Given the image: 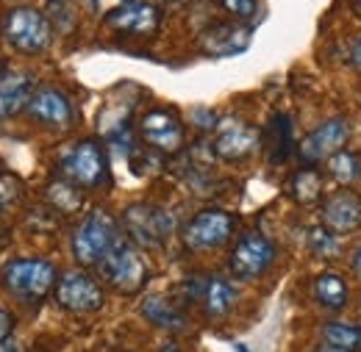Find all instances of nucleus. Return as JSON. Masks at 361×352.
Returning <instances> with one entry per match:
<instances>
[{"instance_id": "f257e3e1", "label": "nucleus", "mask_w": 361, "mask_h": 352, "mask_svg": "<svg viewBox=\"0 0 361 352\" xmlns=\"http://www.w3.org/2000/svg\"><path fill=\"white\" fill-rule=\"evenodd\" d=\"M120 239H123L120 222L106 208H94L73 233V256L81 266H100Z\"/></svg>"}, {"instance_id": "f03ea898", "label": "nucleus", "mask_w": 361, "mask_h": 352, "mask_svg": "<svg viewBox=\"0 0 361 352\" xmlns=\"http://www.w3.org/2000/svg\"><path fill=\"white\" fill-rule=\"evenodd\" d=\"M3 34L8 44L17 50V53H25V56H39L50 47L53 39V31H50V20H47L42 11L31 8V6H20V8H11L3 20Z\"/></svg>"}, {"instance_id": "7ed1b4c3", "label": "nucleus", "mask_w": 361, "mask_h": 352, "mask_svg": "<svg viewBox=\"0 0 361 352\" xmlns=\"http://www.w3.org/2000/svg\"><path fill=\"white\" fill-rule=\"evenodd\" d=\"M61 172L70 183L81 189H100L109 183V158L100 142L94 139H81L75 142L64 158H61Z\"/></svg>"}, {"instance_id": "20e7f679", "label": "nucleus", "mask_w": 361, "mask_h": 352, "mask_svg": "<svg viewBox=\"0 0 361 352\" xmlns=\"http://www.w3.org/2000/svg\"><path fill=\"white\" fill-rule=\"evenodd\" d=\"M3 283L14 297L25 303H39L56 286V266L45 258H17L3 269Z\"/></svg>"}, {"instance_id": "39448f33", "label": "nucleus", "mask_w": 361, "mask_h": 352, "mask_svg": "<svg viewBox=\"0 0 361 352\" xmlns=\"http://www.w3.org/2000/svg\"><path fill=\"white\" fill-rule=\"evenodd\" d=\"M123 230L136 247H164L176 230V220L159 206L134 203L123 214Z\"/></svg>"}, {"instance_id": "423d86ee", "label": "nucleus", "mask_w": 361, "mask_h": 352, "mask_svg": "<svg viewBox=\"0 0 361 352\" xmlns=\"http://www.w3.org/2000/svg\"><path fill=\"white\" fill-rule=\"evenodd\" d=\"M97 269L103 272V277L117 291H126V294L139 291L145 286V280H147V261H145L139 247L126 233H123V239L114 244V250L103 258V264L97 266Z\"/></svg>"}, {"instance_id": "0eeeda50", "label": "nucleus", "mask_w": 361, "mask_h": 352, "mask_svg": "<svg viewBox=\"0 0 361 352\" xmlns=\"http://www.w3.org/2000/svg\"><path fill=\"white\" fill-rule=\"evenodd\" d=\"M233 227H236L233 214H228L223 208H206V211L195 214L192 220L183 225L180 239H183L186 250L206 253V250L223 247L228 239L233 236Z\"/></svg>"}, {"instance_id": "6e6552de", "label": "nucleus", "mask_w": 361, "mask_h": 352, "mask_svg": "<svg viewBox=\"0 0 361 352\" xmlns=\"http://www.w3.org/2000/svg\"><path fill=\"white\" fill-rule=\"evenodd\" d=\"M272 261H275L272 241L264 233L250 230L233 244V250L228 256V269L236 280H256L270 269Z\"/></svg>"}, {"instance_id": "1a4fd4ad", "label": "nucleus", "mask_w": 361, "mask_h": 352, "mask_svg": "<svg viewBox=\"0 0 361 352\" xmlns=\"http://www.w3.org/2000/svg\"><path fill=\"white\" fill-rule=\"evenodd\" d=\"M56 303L61 308L73 310V313H94L103 308V289L100 283L81 272V269H70L59 277L56 283Z\"/></svg>"}, {"instance_id": "9d476101", "label": "nucleus", "mask_w": 361, "mask_h": 352, "mask_svg": "<svg viewBox=\"0 0 361 352\" xmlns=\"http://www.w3.org/2000/svg\"><path fill=\"white\" fill-rule=\"evenodd\" d=\"M348 139H350V122L348 120H339V117L325 120L322 125H317L314 131L300 142L298 156L306 167H314L319 161H328L334 153H339Z\"/></svg>"}, {"instance_id": "9b49d317", "label": "nucleus", "mask_w": 361, "mask_h": 352, "mask_svg": "<svg viewBox=\"0 0 361 352\" xmlns=\"http://www.w3.org/2000/svg\"><path fill=\"white\" fill-rule=\"evenodd\" d=\"M139 136L145 139V144L161 153H178L186 139L180 120L170 108H150L139 122Z\"/></svg>"}, {"instance_id": "f8f14e48", "label": "nucleus", "mask_w": 361, "mask_h": 352, "mask_svg": "<svg viewBox=\"0 0 361 352\" xmlns=\"http://www.w3.org/2000/svg\"><path fill=\"white\" fill-rule=\"evenodd\" d=\"M259 142H262L259 128H253L250 122H242V120H228L226 125L217 128L214 153L226 161H245L247 156L256 153Z\"/></svg>"}, {"instance_id": "ddd939ff", "label": "nucleus", "mask_w": 361, "mask_h": 352, "mask_svg": "<svg viewBox=\"0 0 361 352\" xmlns=\"http://www.w3.org/2000/svg\"><path fill=\"white\" fill-rule=\"evenodd\" d=\"M103 17H106L109 28H114L120 34H136V37H147L161 25V11L153 3H145V0L120 6V8H114Z\"/></svg>"}, {"instance_id": "4468645a", "label": "nucleus", "mask_w": 361, "mask_h": 352, "mask_svg": "<svg viewBox=\"0 0 361 352\" xmlns=\"http://www.w3.org/2000/svg\"><path fill=\"white\" fill-rule=\"evenodd\" d=\"M28 114L47 128H67L73 122V103L56 87H39L28 103Z\"/></svg>"}, {"instance_id": "2eb2a0df", "label": "nucleus", "mask_w": 361, "mask_h": 352, "mask_svg": "<svg viewBox=\"0 0 361 352\" xmlns=\"http://www.w3.org/2000/svg\"><path fill=\"white\" fill-rule=\"evenodd\" d=\"M322 227L334 233H353L361 227V197L350 189L331 194L322 206Z\"/></svg>"}, {"instance_id": "dca6fc26", "label": "nucleus", "mask_w": 361, "mask_h": 352, "mask_svg": "<svg viewBox=\"0 0 361 352\" xmlns=\"http://www.w3.org/2000/svg\"><path fill=\"white\" fill-rule=\"evenodd\" d=\"M250 44V31L239 23H217L209 31L200 34V50L214 56V58H226L236 56Z\"/></svg>"}, {"instance_id": "f3484780", "label": "nucleus", "mask_w": 361, "mask_h": 352, "mask_svg": "<svg viewBox=\"0 0 361 352\" xmlns=\"http://www.w3.org/2000/svg\"><path fill=\"white\" fill-rule=\"evenodd\" d=\"M34 92L37 87L28 73H17V70L3 73L0 75V120H11L20 111H25Z\"/></svg>"}, {"instance_id": "a211bd4d", "label": "nucleus", "mask_w": 361, "mask_h": 352, "mask_svg": "<svg viewBox=\"0 0 361 352\" xmlns=\"http://www.w3.org/2000/svg\"><path fill=\"white\" fill-rule=\"evenodd\" d=\"M236 303V286L226 277H209L203 289V308L212 319L226 316Z\"/></svg>"}, {"instance_id": "6ab92c4d", "label": "nucleus", "mask_w": 361, "mask_h": 352, "mask_svg": "<svg viewBox=\"0 0 361 352\" xmlns=\"http://www.w3.org/2000/svg\"><path fill=\"white\" fill-rule=\"evenodd\" d=\"M267 142V156L272 164H283L292 153V122L286 114H275L270 120V128L264 133Z\"/></svg>"}, {"instance_id": "aec40b11", "label": "nucleus", "mask_w": 361, "mask_h": 352, "mask_svg": "<svg viewBox=\"0 0 361 352\" xmlns=\"http://www.w3.org/2000/svg\"><path fill=\"white\" fill-rule=\"evenodd\" d=\"M314 297L319 306H325L328 310H342L350 300V291H348V283L334 275V272H322L314 280Z\"/></svg>"}, {"instance_id": "412c9836", "label": "nucleus", "mask_w": 361, "mask_h": 352, "mask_svg": "<svg viewBox=\"0 0 361 352\" xmlns=\"http://www.w3.org/2000/svg\"><path fill=\"white\" fill-rule=\"evenodd\" d=\"M142 316L147 322H153L156 327H164V330H183V325H186L183 313L164 297H147L142 303Z\"/></svg>"}, {"instance_id": "4be33fe9", "label": "nucleus", "mask_w": 361, "mask_h": 352, "mask_svg": "<svg viewBox=\"0 0 361 352\" xmlns=\"http://www.w3.org/2000/svg\"><path fill=\"white\" fill-rule=\"evenodd\" d=\"M289 194H292L298 203H303V206L317 203V200L322 197V175L317 172L314 167L298 170V172L292 175V180H289Z\"/></svg>"}, {"instance_id": "5701e85b", "label": "nucleus", "mask_w": 361, "mask_h": 352, "mask_svg": "<svg viewBox=\"0 0 361 352\" xmlns=\"http://www.w3.org/2000/svg\"><path fill=\"white\" fill-rule=\"evenodd\" d=\"M322 333V341L331 344V347H339V350L348 352H359L361 350V327L359 325H348V322H325L319 327Z\"/></svg>"}, {"instance_id": "b1692460", "label": "nucleus", "mask_w": 361, "mask_h": 352, "mask_svg": "<svg viewBox=\"0 0 361 352\" xmlns=\"http://www.w3.org/2000/svg\"><path fill=\"white\" fill-rule=\"evenodd\" d=\"M328 172L342 186H353L361 180V156L353 150H339L328 158Z\"/></svg>"}, {"instance_id": "393cba45", "label": "nucleus", "mask_w": 361, "mask_h": 352, "mask_svg": "<svg viewBox=\"0 0 361 352\" xmlns=\"http://www.w3.org/2000/svg\"><path fill=\"white\" fill-rule=\"evenodd\" d=\"M47 200H50L61 214H73V211L81 208V191H78L75 183H70L67 177L47 186Z\"/></svg>"}, {"instance_id": "a878e982", "label": "nucleus", "mask_w": 361, "mask_h": 352, "mask_svg": "<svg viewBox=\"0 0 361 352\" xmlns=\"http://www.w3.org/2000/svg\"><path fill=\"white\" fill-rule=\"evenodd\" d=\"M309 250L314 256H319V258H334V256H339L342 244H339V239H336L334 230L314 227V230H309Z\"/></svg>"}, {"instance_id": "bb28decb", "label": "nucleus", "mask_w": 361, "mask_h": 352, "mask_svg": "<svg viewBox=\"0 0 361 352\" xmlns=\"http://www.w3.org/2000/svg\"><path fill=\"white\" fill-rule=\"evenodd\" d=\"M217 3L236 20H253L259 11V0H217Z\"/></svg>"}, {"instance_id": "cd10ccee", "label": "nucleus", "mask_w": 361, "mask_h": 352, "mask_svg": "<svg viewBox=\"0 0 361 352\" xmlns=\"http://www.w3.org/2000/svg\"><path fill=\"white\" fill-rule=\"evenodd\" d=\"M50 11H53V25H59L61 31L73 28V11L64 0H50Z\"/></svg>"}, {"instance_id": "c85d7f7f", "label": "nucleus", "mask_w": 361, "mask_h": 352, "mask_svg": "<svg viewBox=\"0 0 361 352\" xmlns=\"http://www.w3.org/2000/svg\"><path fill=\"white\" fill-rule=\"evenodd\" d=\"M11 327H14V316L0 308V341H6L11 336Z\"/></svg>"}, {"instance_id": "c756f323", "label": "nucleus", "mask_w": 361, "mask_h": 352, "mask_svg": "<svg viewBox=\"0 0 361 352\" xmlns=\"http://www.w3.org/2000/svg\"><path fill=\"white\" fill-rule=\"evenodd\" d=\"M128 3H136V0H94V6L103 8V14H109V11L120 8V6H128Z\"/></svg>"}, {"instance_id": "7c9ffc66", "label": "nucleus", "mask_w": 361, "mask_h": 352, "mask_svg": "<svg viewBox=\"0 0 361 352\" xmlns=\"http://www.w3.org/2000/svg\"><path fill=\"white\" fill-rule=\"evenodd\" d=\"M350 61L356 67V73H361V37L353 42V50H350Z\"/></svg>"}, {"instance_id": "2f4dec72", "label": "nucleus", "mask_w": 361, "mask_h": 352, "mask_svg": "<svg viewBox=\"0 0 361 352\" xmlns=\"http://www.w3.org/2000/svg\"><path fill=\"white\" fill-rule=\"evenodd\" d=\"M0 352H20V347H17L14 341L6 339V341H0Z\"/></svg>"}, {"instance_id": "473e14b6", "label": "nucleus", "mask_w": 361, "mask_h": 352, "mask_svg": "<svg viewBox=\"0 0 361 352\" xmlns=\"http://www.w3.org/2000/svg\"><path fill=\"white\" fill-rule=\"evenodd\" d=\"M353 269H356V275L361 277V244L359 250H356V256H353Z\"/></svg>"}, {"instance_id": "72a5a7b5", "label": "nucleus", "mask_w": 361, "mask_h": 352, "mask_svg": "<svg viewBox=\"0 0 361 352\" xmlns=\"http://www.w3.org/2000/svg\"><path fill=\"white\" fill-rule=\"evenodd\" d=\"M317 352H348V350H339V347H331V344H322V347H317Z\"/></svg>"}, {"instance_id": "f704fd0d", "label": "nucleus", "mask_w": 361, "mask_h": 352, "mask_svg": "<svg viewBox=\"0 0 361 352\" xmlns=\"http://www.w3.org/2000/svg\"><path fill=\"white\" fill-rule=\"evenodd\" d=\"M353 6H356V14L361 17V0H353Z\"/></svg>"}, {"instance_id": "c9c22d12", "label": "nucleus", "mask_w": 361, "mask_h": 352, "mask_svg": "<svg viewBox=\"0 0 361 352\" xmlns=\"http://www.w3.org/2000/svg\"><path fill=\"white\" fill-rule=\"evenodd\" d=\"M236 352H250V350H247L245 344H236Z\"/></svg>"}, {"instance_id": "e433bc0d", "label": "nucleus", "mask_w": 361, "mask_h": 352, "mask_svg": "<svg viewBox=\"0 0 361 352\" xmlns=\"http://www.w3.org/2000/svg\"><path fill=\"white\" fill-rule=\"evenodd\" d=\"M3 208H6V200H3V194H0V211H3Z\"/></svg>"}]
</instances>
